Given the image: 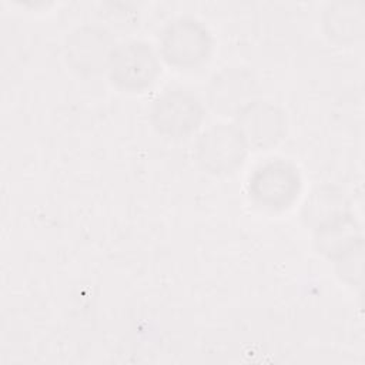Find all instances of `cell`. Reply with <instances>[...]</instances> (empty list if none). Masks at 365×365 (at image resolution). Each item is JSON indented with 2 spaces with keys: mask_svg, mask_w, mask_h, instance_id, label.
Returning a JSON list of instances; mask_svg holds the SVG:
<instances>
[{
  "mask_svg": "<svg viewBox=\"0 0 365 365\" xmlns=\"http://www.w3.org/2000/svg\"><path fill=\"white\" fill-rule=\"evenodd\" d=\"M248 145L235 124L217 123L207 127L197 138L195 157L200 167L214 175H227L240 168Z\"/></svg>",
  "mask_w": 365,
  "mask_h": 365,
  "instance_id": "cell-5",
  "label": "cell"
},
{
  "mask_svg": "<svg viewBox=\"0 0 365 365\" xmlns=\"http://www.w3.org/2000/svg\"><path fill=\"white\" fill-rule=\"evenodd\" d=\"M314 234L318 252L334 261L362 241L359 227L351 214L317 230Z\"/></svg>",
  "mask_w": 365,
  "mask_h": 365,
  "instance_id": "cell-11",
  "label": "cell"
},
{
  "mask_svg": "<svg viewBox=\"0 0 365 365\" xmlns=\"http://www.w3.org/2000/svg\"><path fill=\"white\" fill-rule=\"evenodd\" d=\"M106 71L118 90L141 93L155 83L161 64L158 53L148 41L127 38L113 47Z\"/></svg>",
  "mask_w": 365,
  "mask_h": 365,
  "instance_id": "cell-3",
  "label": "cell"
},
{
  "mask_svg": "<svg viewBox=\"0 0 365 365\" xmlns=\"http://www.w3.org/2000/svg\"><path fill=\"white\" fill-rule=\"evenodd\" d=\"M158 50L164 61L180 70L204 66L212 56L214 37L194 16L170 19L158 33Z\"/></svg>",
  "mask_w": 365,
  "mask_h": 365,
  "instance_id": "cell-1",
  "label": "cell"
},
{
  "mask_svg": "<svg viewBox=\"0 0 365 365\" xmlns=\"http://www.w3.org/2000/svg\"><path fill=\"white\" fill-rule=\"evenodd\" d=\"M258 94L257 76L242 66H227L215 71L205 90L210 108L222 117H235L247 104L257 100Z\"/></svg>",
  "mask_w": 365,
  "mask_h": 365,
  "instance_id": "cell-7",
  "label": "cell"
},
{
  "mask_svg": "<svg viewBox=\"0 0 365 365\" xmlns=\"http://www.w3.org/2000/svg\"><path fill=\"white\" fill-rule=\"evenodd\" d=\"M205 108L197 94L190 90L167 88L153 100L148 118L163 137L178 140L192 134L202 123Z\"/></svg>",
  "mask_w": 365,
  "mask_h": 365,
  "instance_id": "cell-4",
  "label": "cell"
},
{
  "mask_svg": "<svg viewBox=\"0 0 365 365\" xmlns=\"http://www.w3.org/2000/svg\"><path fill=\"white\" fill-rule=\"evenodd\" d=\"M302 178L298 167L285 158H268L252 170L247 181L251 201L262 210L278 212L298 198Z\"/></svg>",
  "mask_w": 365,
  "mask_h": 365,
  "instance_id": "cell-2",
  "label": "cell"
},
{
  "mask_svg": "<svg viewBox=\"0 0 365 365\" xmlns=\"http://www.w3.org/2000/svg\"><path fill=\"white\" fill-rule=\"evenodd\" d=\"M349 214V202L345 194L331 184H321L312 188L301 207V220L314 232Z\"/></svg>",
  "mask_w": 365,
  "mask_h": 365,
  "instance_id": "cell-10",
  "label": "cell"
},
{
  "mask_svg": "<svg viewBox=\"0 0 365 365\" xmlns=\"http://www.w3.org/2000/svg\"><path fill=\"white\" fill-rule=\"evenodd\" d=\"M362 267H364V245L362 241L348 250L345 254L335 259V269L338 277L349 284L359 285L362 278Z\"/></svg>",
  "mask_w": 365,
  "mask_h": 365,
  "instance_id": "cell-12",
  "label": "cell"
},
{
  "mask_svg": "<svg viewBox=\"0 0 365 365\" xmlns=\"http://www.w3.org/2000/svg\"><path fill=\"white\" fill-rule=\"evenodd\" d=\"M234 118L235 127L248 148L252 150H268L277 145L288 127L287 113L282 107L261 98L247 104Z\"/></svg>",
  "mask_w": 365,
  "mask_h": 365,
  "instance_id": "cell-8",
  "label": "cell"
},
{
  "mask_svg": "<svg viewBox=\"0 0 365 365\" xmlns=\"http://www.w3.org/2000/svg\"><path fill=\"white\" fill-rule=\"evenodd\" d=\"M115 38L113 31L96 23H84L73 29L64 41L66 63L83 77L97 76L107 70Z\"/></svg>",
  "mask_w": 365,
  "mask_h": 365,
  "instance_id": "cell-6",
  "label": "cell"
},
{
  "mask_svg": "<svg viewBox=\"0 0 365 365\" xmlns=\"http://www.w3.org/2000/svg\"><path fill=\"white\" fill-rule=\"evenodd\" d=\"M327 37L339 44H352L364 37L365 6L359 0H335L328 3L321 14Z\"/></svg>",
  "mask_w": 365,
  "mask_h": 365,
  "instance_id": "cell-9",
  "label": "cell"
},
{
  "mask_svg": "<svg viewBox=\"0 0 365 365\" xmlns=\"http://www.w3.org/2000/svg\"><path fill=\"white\" fill-rule=\"evenodd\" d=\"M100 13L104 20L120 30H130L138 24V11L127 1L103 3Z\"/></svg>",
  "mask_w": 365,
  "mask_h": 365,
  "instance_id": "cell-13",
  "label": "cell"
}]
</instances>
